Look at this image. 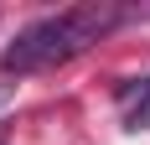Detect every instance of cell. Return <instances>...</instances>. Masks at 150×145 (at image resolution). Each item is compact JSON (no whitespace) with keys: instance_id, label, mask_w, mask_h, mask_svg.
I'll return each instance as SVG.
<instances>
[{"instance_id":"cell-1","label":"cell","mask_w":150,"mask_h":145,"mask_svg":"<svg viewBox=\"0 0 150 145\" xmlns=\"http://www.w3.org/2000/svg\"><path fill=\"white\" fill-rule=\"evenodd\" d=\"M114 21H119V5H73V11H57V16H47V21L21 31L5 47L0 68L5 72H31V68H47V62H67L73 52L98 42Z\"/></svg>"},{"instance_id":"cell-2","label":"cell","mask_w":150,"mask_h":145,"mask_svg":"<svg viewBox=\"0 0 150 145\" xmlns=\"http://www.w3.org/2000/svg\"><path fill=\"white\" fill-rule=\"evenodd\" d=\"M119 104H124V130H150V78H135V83L119 88Z\"/></svg>"}]
</instances>
